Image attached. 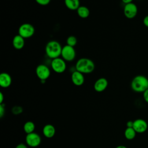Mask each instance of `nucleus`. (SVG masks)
<instances>
[{"label": "nucleus", "instance_id": "obj_1", "mask_svg": "<svg viewBox=\"0 0 148 148\" xmlns=\"http://www.w3.org/2000/svg\"><path fill=\"white\" fill-rule=\"evenodd\" d=\"M75 69L83 74L91 73L94 71L95 64L90 58H80L76 62Z\"/></svg>", "mask_w": 148, "mask_h": 148}, {"label": "nucleus", "instance_id": "obj_2", "mask_svg": "<svg viewBox=\"0 0 148 148\" xmlns=\"http://www.w3.org/2000/svg\"><path fill=\"white\" fill-rule=\"evenodd\" d=\"M62 48V47L58 41L50 40L45 46V53L49 58L53 60L61 56Z\"/></svg>", "mask_w": 148, "mask_h": 148}, {"label": "nucleus", "instance_id": "obj_3", "mask_svg": "<svg viewBox=\"0 0 148 148\" xmlns=\"http://www.w3.org/2000/svg\"><path fill=\"white\" fill-rule=\"evenodd\" d=\"M131 87L136 92H143L148 88V79L144 75H136L131 81Z\"/></svg>", "mask_w": 148, "mask_h": 148}, {"label": "nucleus", "instance_id": "obj_4", "mask_svg": "<svg viewBox=\"0 0 148 148\" xmlns=\"http://www.w3.org/2000/svg\"><path fill=\"white\" fill-rule=\"evenodd\" d=\"M50 65L52 70L57 73H64L66 69V61L61 57L51 60Z\"/></svg>", "mask_w": 148, "mask_h": 148}, {"label": "nucleus", "instance_id": "obj_5", "mask_svg": "<svg viewBox=\"0 0 148 148\" xmlns=\"http://www.w3.org/2000/svg\"><path fill=\"white\" fill-rule=\"evenodd\" d=\"M18 35L24 39L29 38L32 36L35 33L34 27L29 23H23L20 25L18 29Z\"/></svg>", "mask_w": 148, "mask_h": 148}, {"label": "nucleus", "instance_id": "obj_6", "mask_svg": "<svg viewBox=\"0 0 148 148\" xmlns=\"http://www.w3.org/2000/svg\"><path fill=\"white\" fill-rule=\"evenodd\" d=\"M35 73L37 77L42 82H45L50 76L51 71L46 65L45 64H39L38 65L35 69Z\"/></svg>", "mask_w": 148, "mask_h": 148}, {"label": "nucleus", "instance_id": "obj_7", "mask_svg": "<svg viewBox=\"0 0 148 148\" xmlns=\"http://www.w3.org/2000/svg\"><path fill=\"white\" fill-rule=\"evenodd\" d=\"M76 55V53L74 47H72L67 45L62 47L61 57L65 61H72L75 58Z\"/></svg>", "mask_w": 148, "mask_h": 148}, {"label": "nucleus", "instance_id": "obj_8", "mask_svg": "<svg viewBox=\"0 0 148 148\" xmlns=\"http://www.w3.org/2000/svg\"><path fill=\"white\" fill-rule=\"evenodd\" d=\"M124 14L127 18L132 19L135 17L138 13V7L133 2L125 4L123 9Z\"/></svg>", "mask_w": 148, "mask_h": 148}, {"label": "nucleus", "instance_id": "obj_9", "mask_svg": "<svg viewBox=\"0 0 148 148\" xmlns=\"http://www.w3.org/2000/svg\"><path fill=\"white\" fill-rule=\"evenodd\" d=\"M25 142L28 146L32 147H35L40 144L41 138L38 134L34 132L27 134L25 136Z\"/></svg>", "mask_w": 148, "mask_h": 148}, {"label": "nucleus", "instance_id": "obj_10", "mask_svg": "<svg viewBox=\"0 0 148 148\" xmlns=\"http://www.w3.org/2000/svg\"><path fill=\"white\" fill-rule=\"evenodd\" d=\"M148 127V125L146 120L142 119H138L134 121L133 128L136 132V133H143L145 132Z\"/></svg>", "mask_w": 148, "mask_h": 148}, {"label": "nucleus", "instance_id": "obj_11", "mask_svg": "<svg viewBox=\"0 0 148 148\" xmlns=\"http://www.w3.org/2000/svg\"><path fill=\"white\" fill-rule=\"evenodd\" d=\"M71 80L74 85L80 86L83 85L84 82V74L76 70L71 74Z\"/></svg>", "mask_w": 148, "mask_h": 148}, {"label": "nucleus", "instance_id": "obj_12", "mask_svg": "<svg viewBox=\"0 0 148 148\" xmlns=\"http://www.w3.org/2000/svg\"><path fill=\"white\" fill-rule=\"evenodd\" d=\"M108 86V81L105 77H100L94 83V88L97 92L103 91Z\"/></svg>", "mask_w": 148, "mask_h": 148}, {"label": "nucleus", "instance_id": "obj_13", "mask_svg": "<svg viewBox=\"0 0 148 148\" xmlns=\"http://www.w3.org/2000/svg\"><path fill=\"white\" fill-rule=\"evenodd\" d=\"M12 77L6 72H2L0 74V86L2 88H8L12 84Z\"/></svg>", "mask_w": 148, "mask_h": 148}, {"label": "nucleus", "instance_id": "obj_14", "mask_svg": "<svg viewBox=\"0 0 148 148\" xmlns=\"http://www.w3.org/2000/svg\"><path fill=\"white\" fill-rule=\"evenodd\" d=\"M12 45L16 50H21L25 45V39L18 34L15 35L12 39Z\"/></svg>", "mask_w": 148, "mask_h": 148}, {"label": "nucleus", "instance_id": "obj_15", "mask_svg": "<svg viewBox=\"0 0 148 148\" xmlns=\"http://www.w3.org/2000/svg\"><path fill=\"white\" fill-rule=\"evenodd\" d=\"M55 134L56 128L52 124H47L43 127V134L45 137L47 138H51L54 136Z\"/></svg>", "mask_w": 148, "mask_h": 148}, {"label": "nucleus", "instance_id": "obj_16", "mask_svg": "<svg viewBox=\"0 0 148 148\" xmlns=\"http://www.w3.org/2000/svg\"><path fill=\"white\" fill-rule=\"evenodd\" d=\"M65 6L69 10H76L80 5L79 0H64Z\"/></svg>", "mask_w": 148, "mask_h": 148}, {"label": "nucleus", "instance_id": "obj_17", "mask_svg": "<svg viewBox=\"0 0 148 148\" xmlns=\"http://www.w3.org/2000/svg\"><path fill=\"white\" fill-rule=\"evenodd\" d=\"M77 15L82 18H86L90 15L89 9L85 6H80L76 10Z\"/></svg>", "mask_w": 148, "mask_h": 148}, {"label": "nucleus", "instance_id": "obj_18", "mask_svg": "<svg viewBox=\"0 0 148 148\" xmlns=\"http://www.w3.org/2000/svg\"><path fill=\"white\" fill-rule=\"evenodd\" d=\"M35 128V124L31 121H27L23 126V130L27 134L34 132Z\"/></svg>", "mask_w": 148, "mask_h": 148}, {"label": "nucleus", "instance_id": "obj_19", "mask_svg": "<svg viewBox=\"0 0 148 148\" xmlns=\"http://www.w3.org/2000/svg\"><path fill=\"white\" fill-rule=\"evenodd\" d=\"M136 132L133 128H127L125 130L124 136L128 140H132L136 136Z\"/></svg>", "mask_w": 148, "mask_h": 148}, {"label": "nucleus", "instance_id": "obj_20", "mask_svg": "<svg viewBox=\"0 0 148 148\" xmlns=\"http://www.w3.org/2000/svg\"><path fill=\"white\" fill-rule=\"evenodd\" d=\"M66 42L67 45L72 46V47H74L76 45L77 40V38L75 36L71 35L67 38Z\"/></svg>", "mask_w": 148, "mask_h": 148}, {"label": "nucleus", "instance_id": "obj_21", "mask_svg": "<svg viewBox=\"0 0 148 148\" xmlns=\"http://www.w3.org/2000/svg\"><path fill=\"white\" fill-rule=\"evenodd\" d=\"M23 108L20 106H15L12 108V112L14 114H18L22 113L23 112Z\"/></svg>", "mask_w": 148, "mask_h": 148}, {"label": "nucleus", "instance_id": "obj_22", "mask_svg": "<svg viewBox=\"0 0 148 148\" xmlns=\"http://www.w3.org/2000/svg\"><path fill=\"white\" fill-rule=\"evenodd\" d=\"M35 2L42 6H46L50 3L51 2V0H35Z\"/></svg>", "mask_w": 148, "mask_h": 148}, {"label": "nucleus", "instance_id": "obj_23", "mask_svg": "<svg viewBox=\"0 0 148 148\" xmlns=\"http://www.w3.org/2000/svg\"><path fill=\"white\" fill-rule=\"evenodd\" d=\"M5 113V107L3 103L0 104V117H2Z\"/></svg>", "mask_w": 148, "mask_h": 148}, {"label": "nucleus", "instance_id": "obj_24", "mask_svg": "<svg viewBox=\"0 0 148 148\" xmlns=\"http://www.w3.org/2000/svg\"><path fill=\"white\" fill-rule=\"evenodd\" d=\"M143 98L144 101L148 103V88L143 92Z\"/></svg>", "mask_w": 148, "mask_h": 148}, {"label": "nucleus", "instance_id": "obj_25", "mask_svg": "<svg viewBox=\"0 0 148 148\" xmlns=\"http://www.w3.org/2000/svg\"><path fill=\"white\" fill-rule=\"evenodd\" d=\"M143 23L145 27L148 28V15H146L144 17L143 19Z\"/></svg>", "mask_w": 148, "mask_h": 148}, {"label": "nucleus", "instance_id": "obj_26", "mask_svg": "<svg viewBox=\"0 0 148 148\" xmlns=\"http://www.w3.org/2000/svg\"><path fill=\"white\" fill-rule=\"evenodd\" d=\"M133 124H134V121H128L127 122L126 125L127 128H132L133 127Z\"/></svg>", "mask_w": 148, "mask_h": 148}, {"label": "nucleus", "instance_id": "obj_27", "mask_svg": "<svg viewBox=\"0 0 148 148\" xmlns=\"http://www.w3.org/2000/svg\"><path fill=\"white\" fill-rule=\"evenodd\" d=\"M15 148H28L27 145H25V144L23 143H19L18 145H17Z\"/></svg>", "mask_w": 148, "mask_h": 148}, {"label": "nucleus", "instance_id": "obj_28", "mask_svg": "<svg viewBox=\"0 0 148 148\" xmlns=\"http://www.w3.org/2000/svg\"><path fill=\"white\" fill-rule=\"evenodd\" d=\"M3 94H2V92H0V104L1 103H3Z\"/></svg>", "mask_w": 148, "mask_h": 148}, {"label": "nucleus", "instance_id": "obj_29", "mask_svg": "<svg viewBox=\"0 0 148 148\" xmlns=\"http://www.w3.org/2000/svg\"><path fill=\"white\" fill-rule=\"evenodd\" d=\"M121 1L123 2V3H124L125 5V4H128V3L132 2L133 0H121Z\"/></svg>", "mask_w": 148, "mask_h": 148}, {"label": "nucleus", "instance_id": "obj_30", "mask_svg": "<svg viewBox=\"0 0 148 148\" xmlns=\"http://www.w3.org/2000/svg\"><path fill=\"white\" fill-rule=\"evenodd\" d=\"M116 148H127V147L125 146H123V145H119V146H117Z\"/></svg>", "mask_w": 148, "mask_h": 148}]
</instances>
